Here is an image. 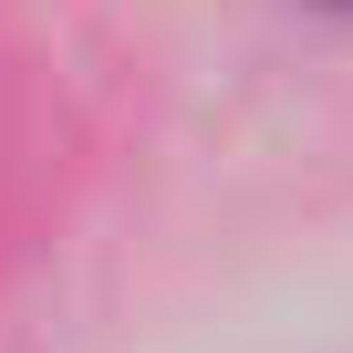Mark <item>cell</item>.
<instances>
[{
	"label": "cell",
	"mask_w": 353,
	"mask_h": 353,
	"mask_svg": "<svg viewBox=\"0 0 353 353\" xmlns=\"http://www.w3.org/2000/svg\"><path fill=\"white\" fill-rule=\"evenodd\" d=\"M343 11H353V0H343Z\"/></svg>",
	"instance_id": "6da1fadb"
}]
</instances>
